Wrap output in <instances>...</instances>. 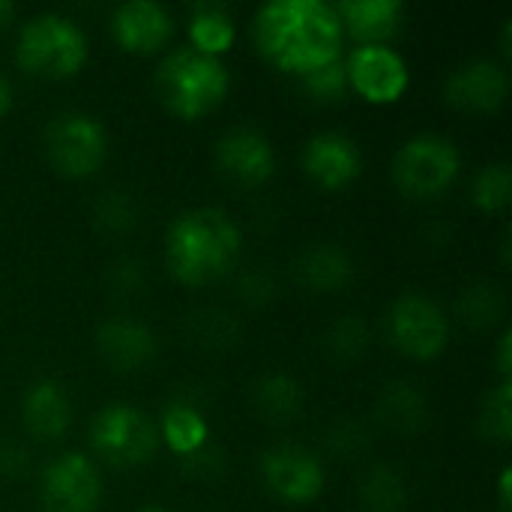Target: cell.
<instances>
[{"label":"cell","instance_id":"obj_11","mask_svg":"<svg viewBox=\"0 0 512 512\" xmlns=\"http://www.w3.org/2000/svg\"><path fill=\"white\" fill-rule=\"evenodd\" d=\"M348 84L369 102H393L408 87V63L384 42L360 45L345 57Z\"/></svg>","mask_w":512,"mask_h":512},{"label":"cell","instance_id":"obj_10","mask_svg":"<svg viewBox=\"0 0 512 512\" xmlns=\"http://www.w3.org/2000/svg\"><path fill=\"white\" fill-rule=\"evenodd\" d=\"M267 489L288 504H309L324 492V468L315 453L300 444H276L261 456Z\"/></svg>","mask_w":512,"mask_h":512},{"label":"cell","instance_id":"obj_25","mask_svg":"<svg viewBox=\"0 0 512 512\" xmlns=\"http://www.w3.org/2000/svg\"><path fill=\"white\" fill-rule=\"evenodd\" d=\"M135 219H138V207L126 189H108L93 204V222L105 234H123L135 225Z\"/></svg>","mask_w":512,"mask_h":512},{"label":"cell","instance_id":"obj_39","mask_svg":"<svg viewBox=\"0 0 512 512\" xmlns=\"http://www.w3.org/2000/svg\"><path fill=\"white\" fill-rule=\"evenodd\" d=\"M138 512H168V510H162V507H156V504H147V507H141Z\"/></svg>","mask_w":512,"mask_h":512},{"label":"cell","instance_id":"obj_1","mask_svg":"<svg viewBox=\"0 0 512 512\" xmlns=\"http://www.w3.org/2000/svg\"><path fill=\"white\" fill-rule=\"evenodd\" d=\"M345 27L333 3L270 0L255 15V42L267 60L288 72H309L342 57Z\"/></svg>","mask_w":512,"mask_h":512},{"label":"cell","instance_id":"obj_2","mask_svg":"<svg viewBox=\"0 0 512 512\" xmlns=\"http://www.w3.org/2000/svg\"><path fill=\"white\" fill-rule=\"evenodd\" d=\"M240 228L219 207H192L180 213L165 234L171 273L186 285H204L225 276L240 258Z\"/></svg>","mask_w":512,"mask_h":512},{"label":"cell","instance_id":"obj_22","mask_svg":"<svg viewBox=\"0 0 512 512\" xmlns=\"http://www.w3.org/2000/svg\"><path fill=\"white\" fill-rule=\"evenodd\" d=\"M255 408L273 420V423H288L300 414L303 408V387L297 378L285 372H270L258 378L255 384Z\"/></svg>","mask_w":512,"mask_h":512},{"label":"cell","instance_id":"obj_36","mask_svg":"<svg viewBox=\"0 0 512 512\" xmlns=\"http://www.w3.org/2000/svg\"><path fill=\"white\" fill-rule=\"evenodd\" d=\"M510 477L512 471L510 468H504L501 471V483H498V495H501V510L510 512Z\"/></svg>","mask_w":512,"mask_h":512},{"label":"cell","instance_id":"obj_9","mask_svg":"<svg viewBox=\"0 0 512 512\" xmlns=\"http://www.w3.org/2000/svg\"><path fill=\"white\" fill-rule=\"evenodd\" d=\"M390 339L408 357L429 360L444 351L450 339V324L444 309L426 294H402L390 309Z\"/></svg>","mask_w":512,"mask_h":512},{"label":"cell","instance_id":"obj_5","mask_svg":"<svg viewBox=\"0 0 512 512\" xmlns=\"http://www.w3.org/2000/svg\"><path fill=\"white\" fill-rule=\"evenodd\" d=\"M93 450L114 468H135L153 459L159 447L156 423L135 405L111 402L90 423Z\"/></svg>","mask_w":512,"mask_h":512},{"label":"cell","instance_id":"obj_37","mask_svg":"<svg viewBox=\"0 0 512 512\" xmlns=\"http://www.w3.org/2000/svg\"><path fill=\"white\" fill-rule=\"evenodd\" d=\"M9 105H12V84L0 75V117L9 111Z\"/></svg>","mask_w":512,"mask_h":512},{"label":"cell","instance_id":"obj_20","mask_svg":"<svg viewBox=\"0 0 512 512\" xmlns=\"http://www.w3.org/2000/svg\"><path fill=\"white\" fill-rule=\"evenodd\" d=\"M375 411H378V420L399 435H414L429 420V402L411 381H390L381 390Z\"/></svg>","mask_w":512,"mask_h":512},{"label":"cell","instance_id":"obj_21","mask_svg":"<svg viewBox=\"0 0 512 512\" xmlns=\"http://www.w3.org/2000/svg\"><path fill=\"white\" fill-rule=\"evenodd\" d=\"M189 36H192V48L219 57L222 51L231 48L237 27L231 12L216 3V0H198L189 12Z\"/></svg>","mask_w":512,"mask_h":512},{"label":"cell","instance_id":"obj_33","mask_svg":"<svg viewBox=\"0 0 512 512\" xmlns=\"http://www.w3.org/2000/svg\"><path fill=\"white\" fill-rule=\"evenodd\" d=\"M27 450L15 441H0V480H15L27 471Z\"/></svg>","mask_w":512,"mask_h":512},{"label":"cell","instance_id":"obj_18","mask_svg":"<svg viewBox=\"0 0 512 512\" xmlns=\"http://www.w3.org/2000/svg\"><path fill=\"white\" fill-rule=\"evenodd\" d=\"M342 27H348L363 45H375L393 36L402 27L405 3L402 0H342L336 3Z\"/></svg>","mask_w":512,"mask_h":512},{"label":"cell","instance_id":"obj_13","mask_svg":"<svg viewBox=\"0 0 512 512\" xmlns=\"http://www.w3.org/2000/svg\"><path fill=\"white\" fill-rule=\"evenodd\" d=\"M216 162L231 180H237L243 186H258L273 174L276 153L264 132H258L252 126H234L219 138Z\"/></svg>","mask_w":512,"mask_h":512},{"label":"cell","instance_id":"obj_14","mask_svg":"<svg viewBox=\"0 0 512 512\" xmlns=\"http://www.w3.org/2000/svg\"><path fill=\"white\" fill-rule=\"evenodd\" d=\"M360 165H363L360 147L354 144L351 135L336 129L312 135L303 147V168L324 189L348 186L360 174Z\"/></svg>","mask_w":512,"mask_h":512},{"label":"cell","instance_id":"obj_32","mask_svg":"<svg viewBox=\"0 0 512 512\" xmlns=\"http://www.w3.org/2000/svg\"><path fill=\"white\" fill-rule=\"evenodd\" d=\"M141 282H144V270H141V261L135 258H117L108 270V285L117 294H132L141 288Z\"/></svg>","mask_w":512,"mask_h":512},{"label":"cell","instance_id":"obj_7","mask_svg":"<svg viewBox=\"0 0 512 512\" xmlns=\"http://www.w3.org/2000/svg\"><path fill=\"white\" fill-rule=\"evenodd\" d=\"M45 153L57 171L69 177H87L108 156V132L99 117L69 108L48 120Z\"/></svg>","mask_w":512,"mask_h":512},{"label":"cell","instance_id":"obj_4","mask_svg":"<svg viewBox=\"0 0 512 512\" xmlns=\"http://www.w3.org/2000/svg\"><path fill=\"white\" fill-rule=\"evenodd\" d=\"M15 57L39 78H66L84 66L87 36L72 18L60 12H42L21 27Z\"/></svg>","mask_w":512,"mask_h":512},{"label":"cell","instance_id":"obj_35","mask_svg":"<svg viewBox=\"0 0 512 512\" xmlns=\"http://www.w3.org/2000/svg\"><path fill=\"white\" fill-rule=\"evenodd\" d=\"M510 342H512V333L507 330L504 336H501V342H498V369H501V375L504 378H510Z\"/></svg>","mask_w":512,"mask_h":512},{"label":"cell","instance_id":"obj_34","mask_svg":"<svg viewBox=\"0 0 512 512\" xmlns=\"http://www.w3.org/2000/svg\"><path fill=\"white\" fill-rule=\"evenodd\" d=\"M240 294L249 300V303H267L270 297H273V282L264 276V273H249V276H243V282H240Z\"/></svg>","mask_w":512,"mask_h":512},{"label":"cell","instance_id":"obj_3","mask_svg":"<svg viewBox=\"0 0 512 512\" xmlns=\"http://www.w3.org/2000/svg\"><path fill=\"white\" fill-rule=\"evenodd\" d=\"M231 87L228 66L192 45L174 48L156 69L159 99L180 117L192 120L213 111Z\"/></svg>","mask_w":512,"mask_h":512},{"label":"cell","instance_id":"obj_17","mask_svg":"<svg viewBox=\"0 0 512 512\" xmlns=\"http://www.w3.org/2000/svg\"><path fill=\"white\" fill-rule=\"evenodd\" d=\"M21 417L36 438H60L72 423V402L54 378H39L21 399Z\"/></svg>","mask_w":512,"mask_h":512},{"label":"cell","instance_id":"obj_26","mask_svg":"<svg viewBox=\"0 0 512 512\" xmlns=\"http://www.w3.org/2000/svg\"><path fill=\"white\" fill-rule=\"evenodd\" d=\"M512 195V177L507 162H489L477 171L471 183V198L483 210H501L507 207Z\"/></svg>","mask_w":512,"mask_h":512},{"label":"cell","instance_id":"obj_28","mask_svg":"<svg viewBox=\"0 0 512 512\" xmlns=\"http://www.w3.org/2000/svg\"><path fill=\"white\" fill-rule=\"evenodd\" d=\"M480 432L489 441H501L507 444L512 438V387L510 378H504L483 402L480 411Z\"/></svg>","mask_w":512,"mask_h":512},{"label":"cell","instance_id":"obj_24","mask_svg":"<svg viewBox=\"0 0 512 512\" xmlns=\"http://www.w3.org/2000/svg\"><path fill=\"white\" fill-rule=\"evenodd\" d=\"M159 432L165 435L168 447L180 456H189L195 450H201L207 444V420L201 417L198 408L192 405H168L162 411V423H159Z\"/></svg>","mask_w":512,"mask_h":512},{"label":"cell","instance_id":"obj_12","mask_svg":"<svg viewBox=\"0 0 512 512\" xmlns=\"http://www.w3.org/2000/svg\"><path fill=\"white\" fill-rule=\"evenodd\" d=\"M447 99L468 111H495L510 93V72L492 57H471L447 78Z\"/></svg>","mask_w":512,"mask_h":512},{"label":"cell","instance_id":"obj_8","mask_svg":"<svg viewBox=\"0 0 512 512\" xmlns=\"http://www.w3.org/2000/svg\"><path fill=\"white\" fill-rule=\"evenodd\" d=\"M39 501L45 512H96L102 501L96 465L81 453L57 456L39 477Z\"/></svg>","mask_w":512,"mask_h":512},{"label":"cell","instance_id":"obj_29","mask_svg":"<svg viewBox=\"0 0 512 512\" xmlns=\"http://www.w3.org/2000/svg\"><path fill=\"white\" fill-rule=\"evenodd\" d=\"M324 345L336 360H357L369 345V330H366V324L360 318L345 315V318L330 324V330L324 336Z\"/></svg>","mask_w":512,"mask_h":512},{"label":"cell","instance_id":"obj_6","mask_svg":"<svg viewBox=\"0 0 512 512\" xmlns=\"http://www.w3.org/2000/svg\"><path fill=\"white\" fill-rule=\"evenodd\" d=\"M459 147L438 132L408 138L393 159V180L411 198H432L444 192L459 174Z\"/></svg>","mask_w":512,"mask_h":512},{"label":"cell","instance_id":"obj_23","mask_svg":"<svg viewBox=\"0 0 512 512\" xmlns=\"http://www.w3.org/2000/svg\"><path fill=\"white\" fill-rule=\"evenodd\" d=\"M408 504V489L393 465H372L360 483L363 512H402Z\"/></svg>","mask_w":512,"mask_h":512},{"label":"cell","instance_id":"obj_15","mask_svg":"<svg viewBox=\"0 0 512 512\" xmlns=\"http://www.w3.org/2000/svg\"><path fill=\"white\" fill-rule=\"evenodd\" d=\"M174 21L156 0H126L111 12V33L126 51H156L168 42Z\"/></svg>","mask_w":512,"mask_h":512},{"label":"cell","instance_id":"obj_30","mask_svg":"<svg viewBox=\"0 0 512 512\" xmlns=\"http://www.w3.org/2000/svg\"><path fill=\"white\" fill-rule=\"evenodd\" d=\"M303 87L306 93H312L315 99H339L351 84H348V69H345V57H336V60H327L309 72H303Z\"/></svg>","mask_w":512,"mask_h":512},{"label":"cell","instance_id":"obj_38","mask_svg":"<svg viewBox=\"0 0 512 512\" xmlns=\"http://www.w3.org/2000/svg\"><path fill=\"white\" fill-rule=\"evenodd\" d=\"M12 15H15L12 0H0V27H6V24L12 21Z\"/></svg>","mask_w":512,"mask_h":512},{"label":"cell","instance_id":"obj_27","mask_svg":"<svg viewBox=\"0 0 512 512\" xmlns=\"http://www.w3.org/2000/svg\"><path fill=\"white\" fill-rule=\"evenodd\" d=\"M504 309V297L495 282H474L462 291L459 312L471 327H492Z\"/></svg>","mask_w":512,"mask_h":512},{"label":"cell","instance_id":"obj_19","mask_svg":"<svg viewBox=\"0 0 512 512\" xmlns=\"http://www.w3.org/2000/svg\"><path fill=\"white\" fill-rule=\"evenodd\" d=\"M294 264L297 279L312 291H339L354 279V258L336 243H315Z\"/></svg>","mask_w":512,"mask_h":512},{"label":"cell","instance_id":"obj_31","mask_svg":"<svg viewBox=\"0 0 512 512\" xmlns=\"http://www.w3.org/2000/svg\"><path fill=\"white\" fill-rule=\"evenodd\" d=\"M327 444H330V450H333L336 456L354 459V456L369 444V438H366V429H363L360 423H354V420H339V423L330 429Z\"/></svg>","mask_w":512,"mask_h":512},{"label":"cell","instance_id":"obj_16","mask_svg":"<svg viewBox=\"0 0 512 512\" xmlns=\"http://www.w3.org/2000/svg\"><path fill=\"white\" fill-rule=\"evenodd\" d=\"M96 345H99V354L114 369H126V372L144 369L156 357L153 330L126 315H114V318L102 321L96 330Z\"/></svg>","mask_w":512,"mask_h":512}]
</instances>
